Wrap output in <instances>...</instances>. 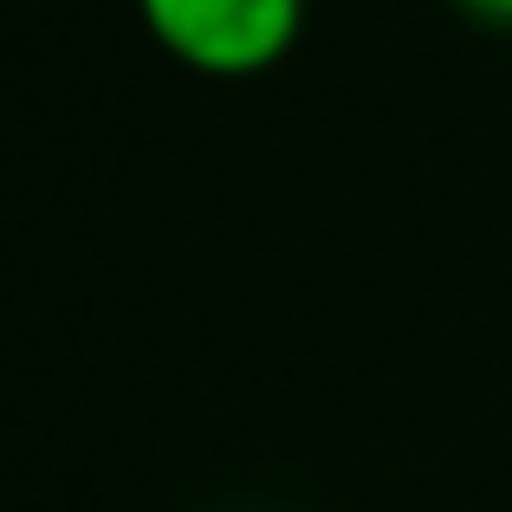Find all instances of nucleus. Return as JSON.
Segmentation results:
<instances>
[{"label": "nucleus", "mask_w": 512, "mask_h": 512, "mask_svg": "<svg viewBox=\"0 0 512 512\" xmlns=\"http://www.w3.org/2000/svg\"><path fill=\"white\" fill-rule=\"evenodd\" d=\"M461 13H474L480 26H512V0H454Z\"/></svg>", "instance_id": "2"}, {"label": "nucleus", "mask_w": 512, "mask_h": 512, "mask_svg": "<svg viewBox=\"0 0 512 512\" xmlns=\"http://www.w3.org/2000/svg\"><path fill=\"white\" fill-rule=\"evenodd\" d=\"M137 20L201 78H260L299 46L305 0H137Z\"/></svg>", "instance_id": "1"}]
</instances>
